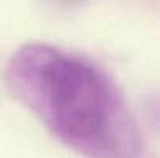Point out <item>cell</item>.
Masks as SVG:
<instances>
[{
	"label": "cell",
	"instance_id": "1",
	"mask_svg": "<svg viewBox=\"0 0 160 158\" xmlns=\"http://www.w3.org/2000/svg\"><path fill=\"white\" fill-rule=\"evenodd\" d=\"M5 79L58 140L87 158H142L143 146L117 89L93 62L44 42L22 45Z\"/></svg>",
	"mask_w": 160,
	"mask_h": 158
}]
</instances>
